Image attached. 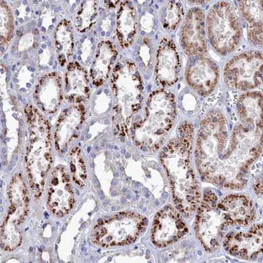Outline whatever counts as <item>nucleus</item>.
<instances>
[{"instance_id":"nucleus-6","label":"nucleus","mask_w":263,"mask_h":263,"mask_svg":"<svg viewBox=\"0 0 263 263\" xmlns=\"http://www.w3.org/2000/svg\"><path fill=\"white\" fill-rule=\"evenodd\" d=\"M206 34L209 42L223 56L235 51L242 39V29L233 5L228 2L215 3L208 14Z\"/></svg>"},{"instance_id":"nucleus-14","label":"nucleus","mask_w":263,"mask_h":263,"mask_svg":"<svg viewBox=\"0 0 263 263\" xmlns=\"http://www.w3.org/2000/svg\"><path fill=\"white\" fill-rule=\"evenodd\" d=\"M181 65L179 53L174 41L164 37L159 43L155 65L157 84L163 87L171 86L179 80Z\"/></svg>"},{"instance_id":"nucleus-24","label":"nucleus","mask_w":263,"mask_h":263,"mask_svg":"<svg viewBox=\"0 0 263 263\" xmlns=\"http://www.w3.org/2000/svg\"><path fill=\"white\" fill-rule=\"evenodd\" d=\"M73 38L72 24L69 21H62L54 33L55 46L58 53L59 62L62 67L65 66L72 57Z\"/></svg>"},{"instance_id":"nucleus-9","label":"nucleus","mask_w":263,"mask_h":263,"mask_svg":"<svg viewBox=\"0 0 263 263\" xmlns=\"http://www.w3.org/2000/svg\"><path fill=\"white\" fill-rule=\"evenodd\" d=\"M224 80L229 87L252 91L262 84V56L258 51L239 53L227 62Z\"/></svg>"},{"instance_id":"nucleus-15","label":"nucleus","mask_w":263,"mask_h":263,"mask_svg":"<svg viewBox=\"0 0 263 263\" xmlns=\"http://www.w3.org/2000/svg\"><path fill=\"white\" fill-rule=\"evenodd\" d=\"M219 79V69L215 62L206 57H197L189 62L186 79L190 87L202 96H207L215 89Z\"/></svg>"},{"instance_id":"nucleus-10","label":"nucleus","mask_w":263,"mask_h":263,"mask_svg":"<svg viewBox=\"0 0 263 263\" xmlns=\"http://www.w3.org/2000/svg\"><path fill=\"white\" fill-rule=\"evenodd\" d=\"M110 85L118 103L124 107L126 113L138 111L144 88L135 64L129 61L119 62L114 68Z\"/></svg>"},{"instance_id":"nucleus-7","label":"nucleus","mask_w":263,"mask_h":263,"mask_svg":"<svg viewBox=\"0 0 263 263\" xmlns=\"http://www.w3.org/2000/svg\"><path fill=\"white\" fill-rule=\"evenodd\" d=\"M10 206L1 227V248L13 251L22 242V224L28 214L29 196L23 175L13 176L8 186Z\"/></svg>"},{"instance_id":"nucleus-4","label":"nucleus","mask_w":263,"mask_h":263,"mask_svg":"<svg viewBox=\"0 0 263 263\" xmlns=\"http://www.w3.org/2000/svg\"><path fill=\"white\" fill-rule=\"evenodd\" d=\"M228 136L226 117L216 110L204 117L197 134L195 159L199 172L205 181L220 187L223 157Z\"/></svg>"},{"instance_id":"nucleus-5","label":"nucleus","mask_w":263,"mask_h":263,"mask_svg":"<svg viewBox=\"0 0 263 263\" xmlns=\"http://www.w3.org/2000/svg\"><path fill=\"white\" fill-rule=\"evenodd\" d=\"M147 219L132 212L118 213L97 221L91 234L95 245L103 247L129 245L144 233Z\"/></svg>"},{"instance_id":"nucleus-12","label":"nucleus","mask_w":263,"mask_h":263,"mask_svg":"<svg viewBox=\"0 0 263 263\" xmlns=\"http://www.w3.org/2000/svg\"><path fill=\"white\" fill-rule=\"evenodd\" d=\"M187 233L180 212L171 205H166L155 216L151 238L156 247L164 248L179 241Z\"/></svg>"},{"instance_id":"nucleus-8","label":"nucleus","mask_w":263,"mask_h":263,"mask_svg":"<svg viewBox=\"0 0 263 263\" xmlns=\"http://www.w3.org/2000/svg\"><path fill=\"white\" fill-rule=\"evenodd\" d=\"M228 228L218 207L217 196L214 192L206 190L195 221L197 238L207 252H215L220 247Z\"/></svg>"},{"instance_id":"nucleus-19","label":"nucleus","mask_w":263,"mask_h":263,"mask_svg":"<svg viewBox=\"0 0 263 263\" xmlns=\"http://www.w3.org/2000/svg\"><path fill=\"white\" fill-rule=\"evenodd\" d=\"M34 100L45 114L53 115L57 113L62 100V79L57 72L41 78L34 91Z\"/></svg>"},{"instance_id":"nucleus-22","label":"nucleus","mask_w":263,"mask_h":263,"mask_svg":"<svg viewBox=\"0 0 263 263\" xmlns=\"http://www.w3.org/2000/svg\"><path fill=\"white\" fill-rule=\"evenodd\" d=\"M239 7L247 22L249 41L254 46H262V1H241Z\"/></svg>"},{"instance_id":"nucleus-18","label":"nucleus","mask_w":263,"mask_h":263,"mask_svg":"<svg viewBox=\"0 0 263 263\" xmlns=\"http://www.w3.org/2000/svg\"><path fill=\"white\" fill-rule=\"evenodd\" d=\"M84 120V111L79 106L72 105L62 112L55 127V143L58 152H65L77 139Z\"/></svg>"},{"instance_id":"nucleus-17","label":"nucleus","mask_w":263,"mask_h":263,"mask_svg":"<svg viewBox=\"0 0 263 263\" xmlns=\"http://www.w3.org/2000/svg\"><path fill=\"white\" fill-rule=\"evenodd\" d=\"M227 226H247L255 219L252 199L243 194L227 195L218 202Z\"/></svg>"},{"instance_id":"nucleus-13","label":"nucleus","mask_w":263,"mask_h":263,"mask_svg":"<svg viewBox=\"0 0 263 263\" xmlns=\"http://www.w3.org/2000/svg\"><path fill=\"white\" fill-rule=\"evenodd\" d=\"M181 45L189 56L201 57L207 52L205 13L194 8L188 12L181 30Z\"/></svg>"},{"instance_id":"nucleus-2","label":"nucleus","mask_w":263,"mask_h":263,"mask_svg":"<svg viewBox=\"0 0 263 263\" xmlns=\"http://www.w3.org/2000/svg\"><path fill=\"white\" fill-rule=\"evenodd\" d=\"M29 125L26 170L34 201L41 200L53 166L51 129L48 121L31 105L25 108Z\"/></svg>"},{"instance_id":"nucleus-25","label":"nucleus","mask_w":263,"mask_h":263,"mask_svg":"<svg viewBox=\"0 0 263 263\" xmlns=\"http://www.w3.org/2000/svg\"><path fill=\"white\" fill-rule=\"evenodd\" d=\"M69 162L72 181L78 187L84 188L87 179V171L84 156L79 147H75L71 150Z\"/></svg>"},{"instance_id":"nucleus-21","label":"nucleus","mask_w":263,"mask_h":263,"mask_svg":"<svg viewBox=\"0 0 263 263\" xmlns=\"http://www.w3.org/2000/svg\"><path fill=\"white\" fill-rule=\"evenodd\" d=\"M117 57V49L113 43L103 41L98 45L96 57L90 70V77L95 86H102L108 80L109 72Z\"/></svg>"},{"instance_id":"nucleus-3","label":"nucleus","mask_w":263,"mask_h":263,"mask_svg":"<svg viewBox=\"0 0 263 263\" xmlns=\"http://www.w3.org/2000/svg\"><path fill=\"white\" fill-rule=\"evenodd\" d=\"M174 95L158 89L150 95L146 103V116L133 124V138L136 146L144 152H156L165 141L176 119Z\"/></svg>"},{"instance_id":"nucleus-20","label":"nucleus","mask_w":263,"mask_h":263,"mask_svg":"<svg viewBox=\"0 0 263 263\" xmlns=\"http://www.w3.org/2000/svg\"><path fill=\"white\" fill-rule=\"evenodd\" d=\"M87 72L78 62H70L66 73V98L71 103H86L90 97Z\"/></svg>"},{"instance_id":"nucleus-16","label":"nucleus","mask_w":263,"mask_h":263,"mask_svg":"<svg viewBox=\"0 0 263 263\" xmlns=\"http://www.w3.org/2000/svg\"><path fill=\"white\" fill-rule=\"evenodd\" d=\"M226 252L246 260H254L262 254V226L257 224L248 233H230L224 241Z\"/></svg>"},{"instance_id":"nucleus-30","label":"nucleus","mask_w":263,"mask_h":263,"mask_svg":"<svg viewBox=\"0 0 263 263\" xmlns=\"http://www.w3.org/2000/svg\"><path fill=\"white\" fill-rule=\"evenodd\" d=\"M239 115H247V114H240ZM248 116V115H247ZM249 117H252V116H249Z\"/></svg>"},{"instance_id":"nucleus-29","label":"nucleus","mask_w":263,"mask_h":263,"mask_svg":"<svg viewBox=\"0 0 263 263\" xmlns=\"http://www.w3.org/2000/svg\"><path fill=\"white\" fill-rule=\"evenodd\" d=\"M254 190H255L256 193L259 195H262V180L261 179L258 183H256L254 186Z\"/></svg>"},{"instance_id":"nucleus-1","label":"nucleus","mask_w":263,"mask_h":263,"mask_svg":"<svg viewBox=\"0 0 263 263\" xmlns=\"http://www.w3.org/2000/svg\"><path fill=\"white\" fill-rule=\"evenodd\" d=\"M193 125L183 122L177 129V136L164 146L160 160L167 172L176 209L186 217L196 212L201 193L190 157L193 150Z\"/></svg>"},{"instance_id":"nucleus-27","label":"nucleus","mask_w":263,"mask_h":263,"mask_svg":"<svg viewBox=\"0 0 263 263\" xmlns=\"http://www.w3.org/2000/svg\"><path fill=\"white\" fill-rule=\"evenodd\" d=\"M97 3L95 1H85L81 5L76 19V29L79 32H88L96 22Z\"/></svg>"},{"instance_id":"nucleus-11","label":"nucleus","mask_w":263,"mask_h":263,"mask_svg":"<svg viewBox=\"0 0 263 263\" xmlns=\"http://www.w3.org/2000/svg\"><path fill=\"white\" fill-rule=\"evenodd\" d=\"M75 202L70 175L65 167L59 166L53 170L48 179V209L57 217L62 218L73 209Z\"/></svg>"},{"instance_id":"nucleus-23","label":"nucleus","mask_w":263,"mask_h":263,"mask_svg":"<svg viewBox=\"0 0 263 263\" xmlns=\"http://www.w3.org/2000/svg\"><path fill=\"white\" fill-rule=\"evenodd\" d=\"M136 10L129 2H122L117 13V35L122 48L129 47L136 35Z\"/></svg>"},{"instance_id":"nucleus-26","label":"nucleus","mask_w":263,"mask_h":263,"mask_svg":"<svg viewBox=\"0 0 263 263\" xmlns=\"http://www.w3.org/2000/svg\"><path fill=\"white\" fill-rule=\"evenodd\" d=\"M183 8L179 2L170 1L160 12V18L164 29L172 32L177 28L183 18Z\"/></svg>"},{"instance_id":"nucleus-28","label":"nucleus","mask_w":263,"mask_h":263,"mask_svg":"<svg viewBox=\"0 0 263 263\" xmlns=\"http://www.w3.org/2000/svg\"><path fill=\"white\" fill-rule=\"evenodd\" d=\"M13 16L10 8L5 4L1 5V43L5 45L11 39L13 34Z\"/></svg>"}]
</instances>
